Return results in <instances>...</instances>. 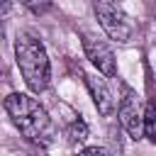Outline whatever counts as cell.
Returning a JSON list of instances; mask_svg holds the SVG:
<instances>
[{
	"label": "cell",
	"mask_w": 156,
	"mask_h": 156,
	"mask_svg": "<svg viewBox=\"0 0 156 156\" xmlns=\"http://www.w3.org/2000/svg\"><path fill=\"white\" fill-rule=\"evenodd\" d=\"M80 41H83V51H85L88 61L98 68V73H102L105 78H115L117 76V61H115L112 49L93 34H83Z\"/></svg>",
	"instance_id": "obj_5"
},
{
	"label": "cell",
	"mask_w": 156,
	"mask_h": 156,
	"mask_svg": "<svg viewBox=\"0 0 156 156\" xmlns=\"http://www.w3.org/2000/svg\"><path fill=\"white\" fill-rule=\"evenodd\" d=\"M83 78H85V88H88V93H90L98 112L107 117V115L115 110V98H112L110 85L105 83V78H100V76H95V73H85V71H83Z\"/></svg>",
	"instance_id": "obj_6"
},
{
	"label": "cell",
	"mask_w": 156,
	"mask_h": 156,
	"mask_svg": "<svg viewBox=\"0 0 156 156\" xmlns=\"http://www.w3.org/2000/svg\"><path fill=\"white\" fill-rule=\"evenodd\" d=\"M17 2H22L32 15H44L51 10V0H17Z\"/></svg>",
	"instance_id": "obj_9"
},
{
	"label": "cell",
	"mask_w": 156,
	"mask_h": 156,
	"mask_svg": "<svg viewBox=\"0 0 156 156\" xmlns=\"http://www.w3.org/2000/svg\"><path fill=\"white\" fill-rule=\"evenodd\" d=\"M117 117H119V124L124 127V132H127L132 139H141V136H144V107H141V102H139V95H136L129 85L122 88Z\"/></svg>",
	"instance_id": "obj_4"
},
{
	"label": "cell",
	"mask_w": 156,
	"mask_h": 156,
	"mask_svg": "<svg viewBox=\"0 0 156 156\" xmlns=\"http://www.w3.org/2000/svg\"><path fill=\"white\" fill-rule=\"evenodd\" d=\"M15 61L32 93H44L51 80V63L44 44L32 32H22L15 39Z\"/></svg>",
	"instance_id": "obj_2"
},
{
	"label": "cell",
	"mask_w": 156,
	"mask_h": 156,
	"mask_svg": "<svg viewBox=\"0 0 156 156\" xmlns=\"http://www.w3.org/2000/svg\"><path fill=\"white\" fill-rule=\"evenodd\" d=\"M66 136H68V144L71 146H78L85 136H88V124L83 119H73L68 127H66Z\"/></svg>",
	"instance_id": "obj_8"
},
{
	"label": "cell",
	"mask_w": 156,
	"mask_h": 156,
	"mask_svg": "<svg viewBox=\"0 0 156 156\" xmlns=\"http://www.w3.org/2000/svg\"><path fill=\"white\" fill-rule=\"evenodd\" d=\"M83 154H98V156H102L105 149H100V146H88V149H83Z\"/></svg>",
	"instance_id": "obj_10"
},
{
	"label": "cell",
	"mask_w": 156,
	"mask_h": 156,
	"mask_svg": "<svg viewBox=\"0 0 156 156\" xmlns=\"http://www.w3.org/2000/svg\"><path fill=\"white\" fill-rule=\"evenodd\" d=\"M95 17L100 22V27L105 29V34L119 44H127L134 37V22L129 20V15L112 0H98L95 2Z\"/></svg>",
	"instance_id": "obj_3"
},
{
	"label": "cell",
	"mask_w": 156,
	"mask_h": 156,
	"mask_svg": "<svg viewBox=\"0 0 156 156\" xmlns=\"http://www.w3.org/2000/svg\"><path fill=\"white\" fill-rule=\"evenodd\" d=\"M5 112L10 122L17 127V132L34 146H51L54 144V122L46 115V110L24 93H10L5 98Z\"/></svg>",
	"instance_id": "obj_1"
},
{
	"label": "cell",
	"mask_w": 156,
	"mask_h": 156,
	"mask_svg": "<svg viewBox=\"0 0 156 156\" xmlns=\"http://www.w3.org/2000/svg\"><path fill=\"white\" fill-rule=\"evenodd\" d=\"M144 136L156 144V95H151L144 105Z\"/></svg>",
	"instance_id": "obj_7"
}]
</instances>
